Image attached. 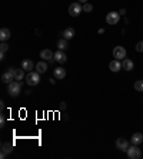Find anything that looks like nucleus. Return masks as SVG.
<instances>
[{"label": "nucleus", "mask_w": 143, "mask_h": 159, "mask_svg": "<svg viewBox=\"0 0 143 159\" xmlns=\"http://www.w3.org/2000/svg\"><path fill=\"white\" fill-rule=\"evenodd\" d=\"M39 82H40V73L39 72L32 70L26 75V83L29 86H36V85H39Z\"/></svg>", "instance_id": "nucleus-2"}, {"label": "nucleus", "mask_w": 143, "mask_h": 159, "mask_svg": "<svg viewBox=\"0 0 143 159\" xmlns=\"http://www.w3.org/2000/svg\"><path fill=\"white\" fill-rule=\"evenodd\" d=\"M9 50V44L6 43V42H2V44H0V52H7Z\"/></svg>", "instance_id": "nucleus-24"}, {"label": "nucleus", "mask_w": 143, "mask_h": 159, "mask_svg": "<svg viewBox=\"0 0 143 159\" xmlns=\"http://www.w3.org/2000/svg\"><path fill=\"white\" fill-rule=\"evenodd\" d=\"M33 67H34V63L32 62L30 59H25L22 62V69L25 72H32V69H33Z\"/></svg>", "instance_id": "nucleus-12"}, {"label": "nucleus", "mask_w": 143, "mask_h": 159, "mask_svg": "<svg viewBox=\"0 0 143 159\" xmlns=\"http://www.w3.org/2000/svg\"><path fill=\"white\" fill-rule=\"evenodd\" d=\"M20 90H22V82H19V80H13L9 83L7 86V92L10 96L16 98L20 95Z\"/></svg>", "instance_id": "nucleus-1"}, {"label": "nucleus", "mask_w": 143, "mask_h": 159, "mask_svg": "<svg viewBox=\"0 0 143 159\" xmlns=\"http://www.w3.org/2000/svg\"><path fill=\"white\" fill-rule=\"evenodd\" d=\"M74 29L73 27H67L65 32H63V39H66V40H70V39H73L74 37Z\"/></svg>", "instance_id": "nucleus-16"}, {"label": "nucleus", "mask_w": 143, "mask_h": 159, "mask_svg": "<svg viewBox=\"0 0 143 159\" xmlns=\"http://www.w3.org/2000/svg\"><path fill=\"white\" fill-rule=\"evenodd\" d=\"M11 151H13V145L11 143H2V152H3V153L7 155Z\"/></svg>", "instance_id": "nucleus-19"}, {"label": "nucleus", "mask_w": 143, "mask_h": 159, "mask_svg": "<svg viewBox=\"0 0 143 159\" xmlns=\"http://www.w3.org/2000/svg\"><path fill=\"white\" fill-rule=\"evenodd\" d=\"M119 13H120V15H125L126 10H125V9H120V10H119Z\"/></svg>", "instance_id": "nucleus-27"}, {"label": "nucleus", "mask_w": 143, "mask_h": 159, "mask_svg": "<svg viewBox=\"0 0 143 159\" xmlns=\"http://www.w3.org/2000/svg\"><path fill=\"white\" fill-rule=\"evenodd\" d=\"M57 48H59V50H66L67 49V40L66 39H60V40L57 42Z\"/></svg>", "instance_id": "nucleus-21"}, {"label": "nucleus", "mask_w": 143, "mask_h": 159, "mask_svg": "<svg viewBox=\"0 0 143 159\" xmlns=\"http://www.w3.org/2000/svg\"><path fill=\"white\" fill-rule=\"evenodd\" d=\"M127 156L130 159H139L140 156H142V151L139 149V146L137 145H133V146H130V148H127Z\"/></svg>", "instance_id": "nucleus-4"}, {"label": "nucleus", "mask_w": 143, "mask_h": 159, "mask_svg": "<svg viewBox=\"0 0 143 159\" xmlns=\"http://www.w3.org/2000/svg\"><path fill=\"white\" fill-rule=\"evenodd\" d=\"M135 67V63L132 62L130 59H123V62H122V69H125V70L130 72Z\"/></svg>", "instance_id": "nucleus-15"}, {"label": "nucleus", "mask_w": 143, "mask_h": 159, "mask_svg": "<svg viewBox=\"0 0 143 159\" xmlns=\"http://www.w3.org/2000/svg\"><path fill=\"white\" fill-rule=\"evenodd\" d=\"M82 10H83V6H80L79 2H74V3H72L69 6V15L72 17H77L82 13Z\"/></svg>", "instance_id": "nucleus-3"}, {"label": "nucleus", "mask_w": 143, "mask_h": 159, "mask_svg": "<svg viewBox=\"0 0 143 159\" xmlns=\"http://www.w3.org/2000/svg\"><path fill=\"white\" fill-rule=\"evenodd\" d=\"M135 49H136V52H143V40L137 42L136 46H135Z\"/></svg>", "instance_id": "nucleus-25"}, {"label": "nucleus", "mask_w": 143, "mask_h": 159, "mask_svg": "<svg viewBox=\"0 0 143 159\" xmlns=\"http://www.w3.org/2000/svg\"><path fill=\"white\" fill-rule=\"evenodd\" d=\"M132 143L133 145H140L143 142V133H140V132H136V133H133L132 135Z\"/></svg>", "instance_id": "nucleus-13"}, {"label": "nucleus", "mask_w": 143, "mask_h": 159, "mask_svg": "<svg viewBox=\"0 0 143 159\" xmlns=\"http://www.w3.org/2000/svg\"><path fill=\"white\" fill-rule=\"evenodd\" d=\"M53 75H55L56 79H65V78H66V69H63L62 66L55 67V70H53Z\"/></svg>", "instance_id": "nucleus-11"}, {"label": "nucleus", "mask_w": 143, "mask_h": 159, "mask_svg": "<svg viewBox=\"0 0 143 159\" xmlns=\"http://www.w3.org/2000/svg\"><path fill=\"white\" fill-rule=\"evenodd\" d=\"M9 37H10V30L3 27V29L0 30V40L6 42V40H9Z\"/></svg>", "instance_id": "nucleus-17"}, {"label": "nucleus", "mask_w": 143, "mask_h": 159, "mask_svg": "<svg viewBox=\"0 0 143 159\" xmlns=\"http://www.w3.org/2000/svg\"><path fill=\"white\" fill-rule=\"evenodd\" d=\"M135 89L139 90V92H143V80H136L135 82Z\"/></svg>", "instance_id": "nucleus-22"}, {"label": "nucleus", "mask_w": 143, "mask_h": 159, "mask_svg": "<svg viewBox=\"0 0 143 159\" xmlns=\"http://www.w3.org/2000/svg\"><path fill=\"white\" fill-rule=\"evenodd\" d=\"M119 20H120V13L118 11H109L106 15V23L109 25H118Z\"/></svg>", "instance_id": "nucleus-5"}, {"label": "nucleus", "mask_w": 143, "mask_h": 159, "mask_svg": "<svg viewBox=\"0 0 143 159\" xmlns=\"http://www.w3.org/2000/svg\"><path fill=\"white\" fill-rule=\"evenodd\" d=\"M53 57H55V60L57 63H60V65H62V63H66V60H67L66 53L63 52V50H57V52H55V56H53Z\"/></svg>", "instance_id": "nucleus-9"}, {"label": "nucleus", "mask_w": 143, "mask_h": 159, "mask_svg": "<svg viewBox=\"0 0 143 159\" xmlns=\"http://www.w3.org/2000/svg\"><path fill=\"white\" fill-rule=\"evenodd\" d=\"M0 125L4 126V116L3 115H2V119H0Z\"/></svg>", "instance_id": "nucleus-26"}, {"label": "nucleus", "mask_w": 143, "mask_h": 159, "mask_svg": "<svg viewBox=\"0 0 143 159\" xmlns=\"http://www.w3.org/2000/svg\"><path fill=\"white\" fill-rule=\"evenodd\" d=\"M92 10H93V6L90 3H84L83 4V11H86V13H90Z\"/></svg>", "instance_id": "nucleus-23"}, {"label": "nucleus", "mask_w": 143, "mask_h": 159, "mask_svg": "<svg viewBox=\"0 0 143 159\" xmlns=\"http://www.w3.org/2000/svg\"><path fill=\"white\" fill-rule=\"evenodd\" d=\"M109 69L112 72H114V73H116V72H119L122 69V62H120V60H118V59L112 60V62L109 63Z\"/></svg>", "instance_id": "nucleus-10"}, {"label": "nucleus", "mask_w": 143, "mask_h": 159, "mask_svg": "<svg viewBox=\"0 0 143 159\" xmlns=\"http://www.w3.org/2000/svg\"><path fill=\"white\" fill-rule=\"evenodd\" d=\"M15 72H16L15 67H9V70L2 75V82H3V83H7V85L10 82H13L15 80Z\"/></svg>", "instance_id": "nucleus-6"}, {"label": "nucleus", "mask_w": 143, "mask_h": 159, "mask_svg": "<svg viewBox=\"0 0 143 159\" xmlns=\"http://www.w3.org/2000/svg\"><path fill=\"white\" fill-rule=\"evenodd\" d=\"M23 78H25V70L23 69H16L15 72V80H23Z\"/></svg>", "instance_id": "nucleus-20"}, {"label": "nucleus", "mask_w": 143, "mask_h": 159, "mask_svg": "<svg viewBox=\"0 0 143 159\" xmlns=\"http://www.w3.org/2000/svg\"><path fill=\"white\" fill-rule=\"evenodd\" d=\"M116 148L126 152L127 151V148H129V142L126 141L125 138H118V141H116Z\"/></svg>", "instance_id": "nucleus-8"}, {"label": "nucleus", "mask_w": 143, "mask_h": 159, "mask_svg": "<svg viewBox=\"0 0 143 159\" xmlns=\"http://www.w3.org/2000/svg\"><path fill=\"white\" fill-rule=\"evenodd\" d=\"M77 2H79V3H87V0H77Z\"/></svg>", "instance_id": "nucleus-28"}, {"label": "nucleus", "mask_w": 143, "mask_h": 159, "mask_svg": "<svg viewBox=\"0 0 143 159\" xmlns=\"http://www.w3.org/2000/svg\"><path fill=\"white\" fill-rule=\"evenodd\" d=\"M53 56L55 55H53V52H51L50 49H44V50H42L40 52V57L43 60H51L53 59Z\"/></svg>", "instance_id": "nucleus-14"}, {"label": "nucleus", "mask_w": 143, "mask_h": 159, "mask_svg": "<svg viewBox=\"0 0 143 159\" xmlns=\"http://www.w3.org/2000/svg\"><path fill=\"white\" fill-rule=\"evenodd\" d=\"M113 57L118 60H123L126 59V49L123 46H116L113 49Z\"/></svg>", "instance_id": "nucleus-7"}, {"label": "nucleus", "mask_w": 143, "mask_h": 159, "mask_svg": "<svg viewBox=\"0 0 143 159\" xmlns=\"http://www.w3.org/2000/svg\"><path fill=\"white\" fill-rule=\"evenodd\" d=\"M46 70H47V63H44L43 60L42 62H39L36 65V72H39V73H46Z\"/></svg>", "instance_id": "nucleus-18"}]
</instances>
